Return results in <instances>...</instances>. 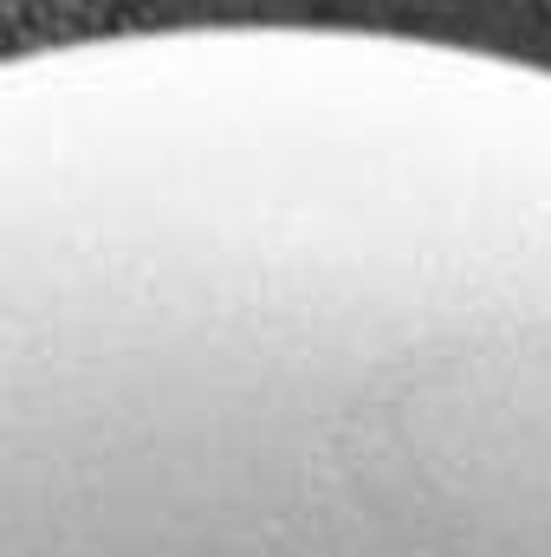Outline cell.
<instances>
[{
    "instance_id": "6da1fadb",
    "label": "cell",
    "mask_w": 551,
    "mask_h": 557,
    "mask_svg": "<svg viewBox=\"0 0 551 557\" xmlns=\"http://www.w3.org/2000/svg\"><path fill=\"white\" fill-rule=\"evenodd\" d=\"M0 557H551V201L390 156L7 195Z\"/></svg>"
}]
</instances>
